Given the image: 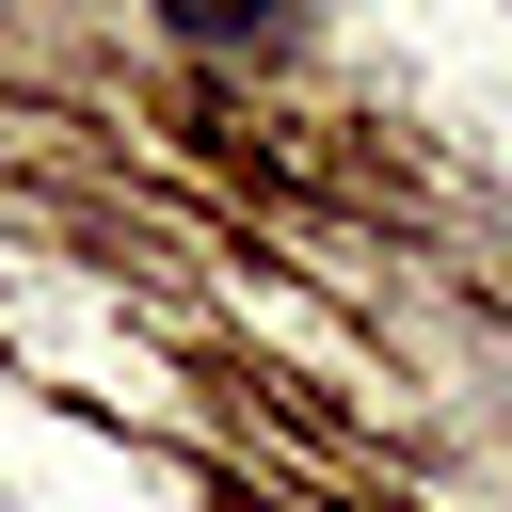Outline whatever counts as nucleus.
<instances>
[{"label":"nucleus","mask_w":512,"mask_h":512,"mask_svg":"<svg viewBox=\"0 0 512 512\" xmlns=\"http://www.w3.org/2000/svg\"><path fill=\"white\" fill-rule=\"evenodd\" d=\"M160 32H176V48H272L288 0H160Z\"/></svg>","instance_id":"f257e3e1"}]
</instances>
